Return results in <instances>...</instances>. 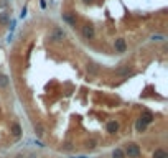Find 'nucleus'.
<instances>
[{
    "mask_svg": "<svg viewBox=\"0 0 168 158\" xmlns=\"http://www.w3.org/2000/svg\"><path fill=\"white\" fill-rule=\"evenodd\" d=\"M64 38H66V33H64L59 26H55V28H53V31H51V35H50V40H51V41H56V43L63 41Z\"/></svg>",
    "mask_w": 168,
    "mask_h": 158,
    "instance_id": "2",
    "label": "nucleus"
},
{
    "mask_svg": "<svg viewBox=\"0 0 168 158\" xmlns=\"http://www.w3.org/2000/svg\"><path fill=\"white\" fill-rule=\"evenodd\" d=\"M153 158H168V155L163 148H157L155 152H153Z\"/></svg>",
    "mask_w": 168,
    "mask_h": 158,
    "instance_id": "12",
    "label": "nucleus"
},
{
    "mask_svg": "<svg viewBox=\"0 0 168 158\" xmlns=\"http://www.w3.org/2000/svg\"><path fill=\"white\" fill-rule=\"evenodd\" d=\"M33 130H35V135H36L38 138H43V135H45V129H43L41 124H35Z\"/></svg>",
    "mask_w": 168,
    "mask_h": 158,
    "instance_id": "10",
    "label": "nucleus"
},
{
    "mask_svg": "<svg viewBox=\"0 0 168 158\" xmlns=\"http://www.w3.org/2000/svg\"><path fill=\"white\" fill-rule=\"evenodd\" d=\"M88 71L91 73V74H96V73H97V69H96V66H94V64H89V66H88Z\"/></svg>",
    "mask_w": 168,
    "mask_h": 158,
    "instance_id": "18",
    "label": "nucleus"
},
{
    "mask_svg": "<svg viewBox=\"0 0 168 158\" xmlns=\"http://www.w3.org/2000/svg\"><path fill=\"white\" fill-rule=\"evenodd\" d=\"M10 86V79L7 74H0V89H7Z\"/></svg>",
    "mask_w": 168,
    "mask_h": 158,
    "instance_id": "9",
    "label": "nucleus"
},
{
    "mask_svg": "<svg viewBox=\"0 0 168 158\" xmlns=\"http://www.w3.org/2000/svg\"><path fill=\"white\" fill-rule=\"evenodd\" d=\"M150 40H152V41H165L167 38H165L163 35H152Z\"/></svg>",
    "mask_w": 168,
    "mask_h": 158,
    "instance_id": "17",
    "label": "nucleus"
},
{
    "mask_svg": "<svg viewBox=\"0 0 168 158\" xmlns=\"http://www.w3.org/2000/svg\"><path fill=\"white\" fill-rule=\"evenodd\" d=\"M139 120H142L145 125H150L152 122L155 120V115H153L150 110H143V112L140 114V119H139Z\"/></svg>",
    "mask_w": 168,
    "mask_h": 158,
    "instance_id": "5",
    "label": "nucleus"
},
{
    "mask_svg": "<svg viewBox=\"0 0 168 158\" xmlns=\"http://www.w3.org/2000/svg\"><path fill=\"white\" fill-rule=\"evenodd\" d=\"M83 4H89V2H93V0H81Z\"/></svg>",
    "mask_w": 168,
    "mask_h": 158,
    "instance_id": "19",
    "label": "nucleus"
},
{
    "mask_svg": "<svg viewBox=\"0 0 168 158\" xmlns=\"http://www.w3.org/2000/svg\"><path fill=\"white\" fill-rule=\"evenodd\" d=\"M117 73H119V74H120V76H127V74H132V69H130V68H129V66H125V68H124V69H119Z\"/></svg>",
    "mask_w": 168,
    "mask_h": 158,
    "instance_id": "16",
    "label": "nucleus"
},
{
    "mask_svg": "<svg viewBox=\"0 0 168 158\" xmlns=\"http://www.w3.org/2000/svg\"><path fill=\"white\" fill-rule=\"evenodd\" d=\"M124 153H125V157H129V158H140V155H142V148H140L137 143L130 142V143H127L125 145Z\"/></svg>",
    "mask_w": 168,
    "mask_h": 158,
    "instance_id": "1",
    "label": "nucleus"
},
{
    "mask_svg": "<svg viewBox=\"0 0 168 158\" xmlns=\"http://www.w3.org/2000/svg\"><path fill=\"white\" fill-rule=\"evenodd\" d=\"M21 133H23L21 125L18 124L17 120H13L12 124H10V135H12V137H15V138H18V137H21Z\"/></svg>",
    "mask_w": 168,
    "mask_h": 158,
    "instance_id": "4",
    "label": "nucleus"
},
{
    "mask_svg": "<svg viewBox=\"0 0 168 158\" xmlns=\"http://www.w3.org/2000/svg\"><path fill=\"white\" fill-rule=\"evenodd\" d=\"M96 147H97V142L94 140V138H91V140L86 142V148H88V150H94Z\"/></svg>",
    "mask_w": 168,
    "mask_h": 158,
    "instance_id": "14",
    "label": "nucleus"
},
{
    "mask_svg": "<svg viewBox=\"0 0 168 158\" xmlns=\"http://www.w3.org/2000/svg\"><path fill=\"white\" fill-rule=\"evenodd\" d=\"M15 158H25V157H23V155H20V153H18V155H15Z\"/></svg>",
    "mask_w": 168,
    "mask_h": 158,
    "instance_id": "20",
    "label": "nucleus"
},
{
    "mask_svg": "<svg viewBox=\"0 0 168 158\" xmlns=\"http://www.w3.org/2000/svg\"><path fill=\"white\" fill-rule=\"evenodd\" d=\"M10 20V15L7 12H2L0 13V23H7V21Z\"/></svg>",
    "mask_w": 168,
    "mask_h": 158,
    "instance_id": "15",
    "label": "nucleus"
},
{
    "mask_svg": "<svg viewBox=\"0 0 168 158\" xmlns=\"http://www.w3.org/2000/svg\"><path fill=\"white\" fill-rule=\"evenodd\" d=\"M112 158H125V153H124V148H115L112 152Z\"/></svg>",
    "mask_w": 168,
    "mask_h": 158,
    "instance_id": "13",
    "label": "nucleus"
},
{
    "mask_svg": "<svg viewBox=\"0 0 168 158\" xmlns=\"http://www.w3.org/2000/svg\"><path fill=\"white\" fill-rule=\"evenodd\" d=\"M114 48H115V51L117 53H125L127 51V43L124 38H117L115 41H114Z\"/></svg>",
    "mask_w": 168,
    "mask_h": 158,
    "instance_id": "7",
    "label": "nucleus"
},
{
    "mask_svg": "<svg viewBox=\"0 0 168 158\" xmlns=\"http://www.w3.org/2000/svg\"><path fill=\"white\" fill-rule=\"evenodd\" d=\"M119 129H120V124H119L117 120H109V122H107V125H105V130H107V133H110V135L117 133Z\"/></svg>",
    "mask_w": 168,
    "mask_h": 158,
    "instance_id": "6",
    "label": "nucleus"
},
{
    "mask_svg": "<svg viewBox=\"0 0 168 158\" xmlns=\"http://www.w3.org/2000/svg\"><path fill=\"white\" fill-rule=\"evenodd\" d=\"M81 33H83L84 40H93V38L96 36V30H94L93 25L86 23V25H83V28H81Z\"/></svg>",
    "mask_w": 168,
    "mask_h": 158,
    "instance_id": "3",
    "label": "nucleus"
},
{
    "mask_svg": "<svg viewBox=\"0 0 168 158\" xmlns=\"http://www.w3.org/2000/svg\"><path fill=\"white\" fill-rule=\"evenodd\" d=\"M63 20L66 21L69 26H76V23H78V18H76V13L73 12H66L63 13Z\"/></svg>",
    "mask_w": 168,
    "mask_h": 158,
    "instance_id": "8",
    "label": "nucleus"
},
{
    "mask_svg": "<svg viewBox=\"0 0 168 158\" xmlns=\"http://www.w3.org/2000/svg\"><path fill=\"white\" fill-rule=\"evenodd\" d=\"M145 130H147V125L143 124L142 120H137V122H135V132L142 133V132H145Z\"/></svg>",
    "mask_w": 168,
    "mask_h": 158,
    "instance_id": "11",
    "label": "nucleus"
}]
</instances>
